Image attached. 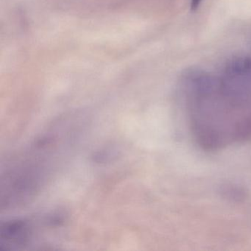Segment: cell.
<instances>
[{
	"instance_id": "cell-1",
	"label": "cell",
	"mask_w": 251,
	"mask_h": 251,
	"mask_svg": "<svg viewBox=\"0 0 251 251\" xmlns=\"http://www.w3.org/2000/svg\"><path fill=\"white\" fill-rule=\"evenodd\" d=\"M82 123L68 117L48 129L13 159L1 178V207L27 203L49 180L78 139Z\"/></svg>"
},
{
	"instance_id": "cell-2",
	"label": "cell",
	"mask_w": 251,
	"mask_h": 251,
	"mask_svg": "<svg viewBox=\"0 0 251 251\" xmlns=\"http://www.w3.org/2000/svg\"><path fill=\"white\" fill-rule=\"evenodd\" d=\"M33 225L25 220H12L0 226V251L24 249L33 240Z\"/></svg>"
},
{
	"instance_id": "cell-3",
	"label": "cell",
	"mask_w": 251,
	"mask_h": 251,
	"mask_svg": "<svg viewBox=\"0 0 251 251\" xmlns=\"http://www.w3.org/2000/svg\"><path fill=\"white\" fill-rule=\"evenodd\" d=\"M251 70V58L239 57L230 61L227 66V71L233 75H245Z\"/></svg>"
},
{
	"instance_id": "cell-4",
	"label": "cell",
	"mask_w": 251,
	"mask_h": 251,
	"mask_svg": "<svg viewBox=\"0 0 251 251\" xmlns=\"http://www.w3.org/2000/svg\"><path fill=\"white\" fill-rule=\"evenodd\" d=\"M201 1L202 0H191V9L192 11H195V10L198 9Z\"/></svg>"
}]
</instances>
